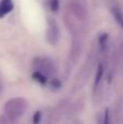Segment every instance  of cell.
I'll return each mask as SVG.
<instances>
[{"label": "cell", "mask_w": 123, "mask_h": 124, "mask_svg": "<svg viewBox=\"0 0 123 124\" xmlns=\"http://www.w3.org/2000/svg\"><path fill=\"white\" fill-rule=\"evenodd\" d=\"M27 109V101L21 97H15L4 103V114L9 116L12 122L19 120Z\"/></svg>", "instance_id": "cell-1"}, {"label": "cell", "mask_w": 123, "mask_h": 124, "mask_svg": "<svg viewBox=\"0 0 123 124\" xmlns=\"http://www.w3.org/2000/svg\"><path fill=\"white\" fill-rule=\"evenodd\" d=\"M33 68L35 71L43 73L46 76H52L58 71V66L54 61L47 57H36L33 60Z\"/></svg>", "instance_id": "cell-2"}, {"label": "cell", "mask_w": 123, "mask_h": 124, "mask_svg": "<svg viewBox=\"0 0 123 124\" xmlns=\"http://www.w3.org/2000/svg\"><path fill=\"white\" fill-rule=\"evenodd\" d=\"M69 9L72 15L77 20H84L87 15V6L85 0H70Z\"/></svg>", "instance_id": "cell-3"}, {"label": "cell", "mask_w": 123, "mask_h": 124, "mask_svg": "<svg viewBox=\"0 0 123 124\" xmlns=\"http://www.w3.org/2000/svg\"><path fill=\"white\" fill-rule=\"evenodd\" d=\"M46 38L50 45H57L60 39V27L58 22L54 19L48 17V28L46 33Z\"/></svg>", "instance_id": "cell-4"}, {"label": "cell", "mask_w": 123, "mask_h": 124, "mask_svg": "<svg viewBox=\"0 0 123 124\" xmlns=\"http://www.w3.org/2000/svg\"><path fill=\"white\" fill-rule=\"evenodd\" d=\"M14 4L12 0H0V19H3L6 15L12 12Z\"/></svg>", "instance_id": "cell-5"}, {"label": "cell", "mask_w": 123, "mask_h": 124, "mask_svg": "<svg viewBox=\"0 0 123 124\" xmlns=\"http://www.w3.org/2000/svg\"><path fill=\"white\" fill-rule=\"evenodd\" d=\"M81 48H82V46H81V41L73 39L72 47H71V52H70V58H71V60L73 61V63H75V61L77 60V58L80 57Z\"/></svg>", "instance_id": "cell-6"}, {"label": "cell", "mask_w": 123, "mask_h": 124, "mask_svg": "<svg viewBox=\"0 0 123 124\" xmlns=\"http://www.w3.org/2000/svg\"><path fill=\"white\" fill-rule=\"evenodd\" d=\"M111 14H112L115 21L121 28H123V12L118 7H112L111 8Z\"/></svg>", "instance_id": "cell-7"}, {"label": "cell", "mask_w": 123, "mask_h": 124, "mask_svg": "<svg viewBox=\"0 0 123 124\" xmlns=\"http://www.w3.org/2000/svg\"><path fill=\"white\" fill-rule=\"evenodd\" d=\"M104 65L102 64H99L96 70V75H95V88H97L99 86V84L101 83L102 78H104Z\"/></svg>", "instance_id": "cell-8"}, {"label": "cell", "mask_w": 123, "mask_h": 124, "mask_svg": "<svg viewBox=\"0 0 123 124\" xmlns=\"http://www.w3.org/2000/svg\"><path fill=\"white\" fill-rule=\"evenodd\" d=\"M108 40H109V35L107 34V33H104V34H101L99 36V38H98V44H99V47H100V49H101V51H104L105 48L107 47Z\"/></svg>", "instance_id": "cell-9"}, {"label": "cell", "mask_w": 123, "mask_h": 124, "mask_svg": "<svg viewBox=\"0 0 123 124\" xmlns=\"http://www.w3.org/2000/svg\"><path fill=\"white\" fill-rule=\"evenodd\" d=\"M33 78L36 82H38V83L43 84V85H45V84L47 83V76H46L45 74H43V73L38 72V71H34V73H33Z\"/></svg>", "instance_id": "cell-10"}, {"label": "cell", "mask_w": 123, "mask_h": 124, "mask_svg": "<svg viewBox=\"0 0 123 124\" xmlns=\"http://www.w3.org/2000/svg\"><path fill=\"white\" fill-rule=\"evenodd\" d=\"M49 7L51 11L58 12L60 9V0H49Z\"/></svg>", "instance_id": "cell-11"}, {"label": "cell", "mask_w": 123, "mask_h": 124, "mask_svg": "<svg viewBox=\"0 0 123 124\" xmlns=\"http://www.w3.org/2000/svg\"><path fill=\"white\" fill-rule=\"evenodd\" d=\"M41 119H43V114H41L40 111H36L34 113V116H33V123L34 124H39L41 121Z\"/></svg>", "instance_id": "cell-12"}, {"label": "cell", "mask_w": 123, "mask_h": 124, "mask_svg": "<svg viewBox=\"0 0 123 124\" xmlns=\"http://www.w3.org/2000/svg\"><path fill=\"white\" fill-rule=\"evenodd\" d=\"M110 112L109 110L107 109L105 111V114H104V119H102V124H110Z\"/></svg>", "instance_id": "cell-13"}, {"label": "cell", "mask_w": 123, "mask_h": 124, "mask_svg": "<svg viewBox=\"0 0 123 124\" xmlns=\"http://www.w3.org/2000/svg\"><path fill=\"white\" fill-rule=\"evenodd\" d=\"M11 123H12V121L9 119L8 116H6V114L0 116V124H11Z\"/></svg>", "instance_id": "cell-14"}, {"label": "cell", "mask_w": 123, "mask_h": 124, "mask_svg": "<svg viewBox=\"0 0 123 124\" xmlns=\"http://www.w3.org/2000/svg\"><path fill=\"white\" fill-rule=\"evenodd\" d=\"M61 82L59 81L58 78H54V79H52L51 81V87L52 88H54V89H59V88H61Z\"/></svg>", "instance_id": "cell-15"}, {"label": "cell", "mask_w": 123, "mask_h": 124, "mask_svg": "<svg viewBox=\"0 0 123 124\" xmlns=\"http://www.w3.org/2000/svg\"><path fill=\"white\" fill-rule=\"evenodd\" d=\"M1 92H2V86L0 85V94H1Z\"/></svg>", "instance_id": "cell-16"}]
</instances>
